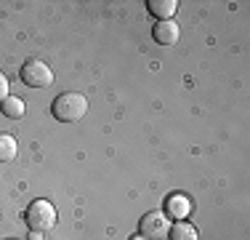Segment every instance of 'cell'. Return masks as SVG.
Listing matches in <instances>:
<instances>
[{"label":"cell","instance_id":"obj_1","mask_svg":"<svg viewBox=\"0 0 250 240\" xmlns=\"http://www.w3.org/2000/svg\"><path fill=\"white\" fill-rule=\"evenodd\" d=\"M51 112L59 123H77V120H83L88 112V99H85V94H80V91H67L62 96H56Z\"/></svg>","mask_w":250,"mask_h":240},{"label":"cell","instance_id":"obj_2","mask_svg":"<svg viewBox=\"0 0 250 240\" xmlns=\"http://www.w3.org/2000/svg\"><path fill=\"white\" fill-rule=\"evenodd\" d=\"M24 221L32 232H48L56 224V208L48 200H32L24 214Z\"/></svg>","mask_w":250,"mask_h":240},{"label":"cell","instance_id":"obj_3","mask_svg":"<svg viewBox=\"0 0 250 240\" xmlns=\"http://www.w3.org/2000/svg\"><path fill=\"white\" fill-rule=\"evenodd\" d=\"M19 75H21V83H27L29 88H48L53 83V72L43 59H29V62H24Z\"/></svg>","mask_w":250,"mask_h":240},{"label":"cell","instance_id":"obj_4","mask_svg":"<svg viewBox=\"0 0 250 240\" xmlns=\"http://www.w3.org/2000/svg\"><path fill=\"white\" fill-rule=\"evenodd\" d=\"M139 230H141V238L144 240H165L170 232V219L163 211H149L141 219Z\"/></svg>","mask_w":250,"mask_h":240},{"label":"cell","instance_id":"obj_5","mask_svg":"<svg viewBox=\"0 0 250 240\" xmlns=\"http://www.w3.org/2000/svg\"><path fill=\"white\" fill-rule=\"evenodd\" d=\"M152 38H154V43H160V46H176L178 38H181V29H178V24L173 19L157 22L152 27Z\"/></svg>","mask_w":250,"mask_h":240},{"label":"cell","instance_id":"obj_6","mask_svg":"<svg viewBox=\"0 0 250 240\" xmlns=\"http://www.w3.org/2000/svg\"><path fill=\"white\" fill-rule=\"evenodd\" d=\"M192 211V200L187 195H170L168 197V219H178L184 221Z\"/></svg>","mask_w":250,"mask_h":240},{"label":"cell","instance_id":"obj_7","mask_svg":"<svg viewBox=\"0 0 250 240\" xmlns=\"http://www.w3.org/2000/svg\"><path fill=\"white\" fill-rule=\"evenodd\" d=\"M176 8H178L176 0H149V11L160 22H170L176 14Z\"/></svg>","mask_w":250,"mask_h":240},{"label":"cell","instance_id":"obj_8","mask_svg":"<svg viewBox=\"0 0 250 240\" xmlns=\"http://www.w3.org/2000/svg\"><path fill=\"white\" fill-rule=\"evenodd\" d=\"M16 152H19V144L11 134H0V163H8V160L16 158Z\"/></svg>","mask_w":250,"mask_h":240},{"label":"cell","instance_id":"obj_9","mask_svg":"<svg viewBox=\"0 0 250 240\" xmlns=\"http://www.w3.org/2000/svg\"><path fill=\"white\" fill-rule=\"evenodd\" d=\"M170 240H197V230H194L189 221H178V224L170 227Z\"/></svg>","mask_w":250,"mask_h":240},{"label":"cell","instance_id":"obj_10","mask_svg":"<svg viewBox=\"0 0 250 240\" xmlns=\"http://www.w3.org/2000/svg\"><path fill=\"white\" fill-rule=\"evenodd\" d=\"M0 107H3V112H5L11 120H19L21 115H24V101L16 99V96H8V99H5Z\"/></svg>","mask_w":250,"mask_h":240},{"label":"cell","instance_id":"obj_11","mask_svg":"<svg viewBox=\"0 0 250 240\" xmlns=\"http://www.w3.org/2000/svg\"><path fill=\"white\" fill-rule=\"evenodd\" d=\"M8 91H11V86H8V77L0 72V104H3L5 99H8Z\"/></svg>","mask_w":250,"mask_h":240},{"label":"cell","instance_id":"obj_12","mask_svg":"<svg viewBox=\"0 0 250 240\" xmlns=\"http://www.w3.org/2000/svg\"><path fill=\"white\" fill-rule=\"evenodd\" d=\"M130 240H144V238H130Z\"/></svg>","mask_w":250,"mask_h":240}]
</instances>
